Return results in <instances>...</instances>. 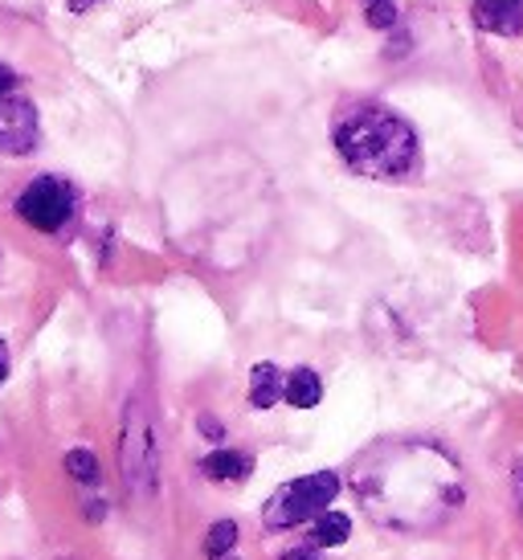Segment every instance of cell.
Segmentation results:
<instances>
[{"label": "cell", "instance_id": "ac0fdd59", "mask_svg": "<svg viewBox=\"0 0 523 560\" xmlns=\"http://www.w3.org/2000/svg\"><path fill=\"white\" fill-rule=\"evenodd\" d=\"M70 4V13H91L94 4H103V0H66Z\"/></svg>", "mask_w": 523, "mask_h": 560}, {"label": "cell", "instance_id": "ba28073f", "mask_svg": "<svg viewBox=\"0 0 523 560\" xmlns=\"http://www.w3.org/2000/svg\"><path fill=\"white\" fill-rule=\"evenodd\" d=\"M282 393H287V373H278V364H270V360H258L249 369V405L254 409H275L282 401Z\"/></svg>", "mask_w": 523, "mask_h": 560}, {"label": "cell", "instance_id": "5bb4252c", "mask_svg": "<svg viewBox=\"0 0 523 560\" xmlns=\"http://www.w3.org/2000/svg\"><path fill=\"white\" fill-rule=\"evenodd\" d=\"M360 4H364V16H369L372 30H393L397 25V0H360Z\"/></svg>", "mask_w": 523, "mask_h": 560}, {"label": "cell", "instance_id": "d6986e66", "mask_svg": "<svg viewBox=\"0 0 523 560\" xmlns=\"http://www.w3.org/2000/svg\"><path fill=\"white\" fill-rule=\"evenodd\" d=\"M282 560H315V552H311V545H307V548H299V552H287Z\"/></svg>", "mask_w": 523, "mask_h": 560}, {"label": "cell", "instance_id": "6da1fadb", "mask_svg": "<svg viewBox=\"0 0 523 560\" xmlns=\"http://www.w3.org/2000/svg\"><path fill=\"white\" fill-rule=\"evenodd\" d=\"M356 491L372 515L397 528H421L462 499L454 463L426 442H400L364 454L356 467Z\"/></svg>", "mask_w": 523, "mask_h": 560}, {"label": "cell", "instance_id": "7c38bea8", "mask_svg": "<svg viewBox=\"0 0 523 560\" xmlns=\"http://www.w3.org/2000/svg\"><path fill=\"white\" fill-rule=\"evenodd\" d=\"M66 475L74 482H82V487H94L98 482V458L86 446H78V451L66 454Z\"/></svg>", "mask_w": 523, "mask_h": 560}, {"label": "cell", "instance_id": "3957f363", "mask_svg": "<svg viewBox=\"0 0 523 560\" xmlns=\"http://www.w3.org/2000/svg\"><path fill=\"white\" fill-rule=\"evenodd\" d=\"M339 487H344V482H339L336 470H315V475L282 482L275 495L266 499L262 524L270 532H287V528H294V524H307V520H315V515L339 495Z\"/></svg>", "mask_w": 523, "mask_h": 560}, {"label": "cell", "instance_id": "7a4b0ae2", "mask_svg": "<svg viewBox=\"0 0 523 560\" xmlns=\"http://www.w3.org/2000/svg\"><path fill=\"white\" fill-rule=\"evenodd\" d=\"M339 160L369 180H409L421 164V140L405 115L385 103H352L332 131Z\"/></svg>", "mask_w": 523, "mask_h": 560}, {"label": "cell", "instance_id": "9a60e30c", "mask_svg": "<svg viewBox=\"0 0 523 560\" xmlns=\"http://www.w3.org/2000/svg\"><path fill=\"white\" fill-rule=\"evenodd\" d=\"M511 487H515V503H520V520H523V454L515 463V475H511Z\"/></svg>", "mask_w": 523, "mask_h": 560}, {"label": "cell", "instance_id": "4fadbf2b", "mask_svg": "<svg viewBox=\"0 0 523 560\" xmlns=\"http://www.w3.org/2000/svg\"><path fill=\"white\" fill-rule=\"evenodd\" d=\"M237 545V524L233 520H221L213 528L205 532V557H225Z\"/></svg>", "mask_w": 523, "mask_h": 560}, {"label": "cell", "instance_id": "52a82bcc", "mask_svg": "<svg viewBox=\"0 0 523 560\" xmlns=\"http://www.w3.org/2000/svg\"><path fill=\"white\" fill-rule=\"evenodd\" d=\"M475 30L491 37H520L523 33V0H475L470 4Z\"/></svg>", "mask_w": 523, "mask_h": 560}, {"label": "cell", "instance_id": "2e32d148", "mask_svg": "<svg viewBox=\"0 0 523 560\" xmlns=\"http://www.w3.org/2000/svg\"><path fill=\"white\" fill-rule=\"evenodd\" d=\"M13 91H16V74L4 62H0V94H13Z\"/></svg>", "mask_w": 523, "mask_h": 560}, {"label": "cell", "instance_id": "5b68a950", "mask_svg": "<svg viewBox=\"0 0 523 560\" xmlns=\"http://www.w3.org/2000/svg\"><path fill=\"white\" fill-rule=\"evenodd\" d=\"M13 209L37 234H62L78 213V188L66 176H33Z\"/></svg>", "mask_w": 523, "mask_h": 560}, {"label": "cell", "instance_id": "277c9868", "mask_svg": "<svg viewBox=\"0 0 523 560\" xmlns=\"http://www.w3.org/2000/svg\"><path fill=\"white\" fill-rule=\"evenodd\" d=\"M119 463H124V482L136 499H152L160 487V454H155V430L143 401L127 405L124 442H119Z\"/></svg>", "mask_w": 523, "mask_h": 560}, {"label": "cell", "instance_id": "8992f818", "mask_svg": "<svg viewBox=\"0 0 523 560\" xmlns=\"http://www.w3.org/2000/svg\"><path fill=\"white\" fill-rule=\"evenodd\" d=\"M42 143V119L25 94H0V156L25 160Z\"/></svg>", "mask_w": 523, "mask_h": 560}, {"label": "cell", "instance_id": "8fae6325", "mask_svg": "<svg viewBox=\"0 0 523 560\" xmlns=\"http://www.w3.org/2000/svg\"><path fill=\"white\" fill-rule=\"evenodd\" d=\"M352 536V520L344 512H319L315 515V528H311V545L315 548H336Z\"/></svg>", "mask_w": 523, "mask_h": 560}, {"label": "cell", "instance_id": "30bf717a", "mask_svg": "<svg viewBox=\"0 0 523 560\" xmlns=\"http://www.w3.org/2000/svg\"><path fill=\"white\" fill-rule=\"evenodd\" d=\"M282 401L294 405V409H315V405L324 401V381L315 369H294L287 376V393H282Z\"/></svg>", "mask_w": 523, "mask_h": 560}, {"label": "cell", "instance_id": "9c48e42d", "mask_svg": "<svg viewBox=\"0 0 523 560\" xmlns=\"http://www.w3.org/2000/svg\"><path fill=\"white\" fill-rule=\"evenodd\" d=\"M200 470L217 482H242L254 470V458L242 451H230V446H217V451H209L200 458Z\"/></svg>", "mask_w": 523, "mask_h": 560}, {"label": "cell", "instance_id": "e0dca14e", "mask_svg": "<svg viewBox=\"0 0 523 560\" xmlns=\"http://www.w3.org/2000/svg\"><path fill=\"white\" fill-rule=\"evenodd\" d=\"M9 381V343L0 340V385Z\"/></svg>", "mask_w": 523, "mask_h": 560}]
</instances>
